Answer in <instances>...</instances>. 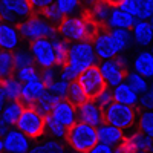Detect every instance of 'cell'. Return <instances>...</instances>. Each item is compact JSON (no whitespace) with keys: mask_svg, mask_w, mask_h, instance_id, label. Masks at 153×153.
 <instances>
[{"mask_svg":"<svg viewBox=\"0 0 153 153\" xmlns=\"http://www.w3.org/2000/svg\"><path fill=\"white\" fill-rule=\"evenodd\" d=\"M100 31V26L89 19L87 16H72L65 17L57 28V34L68 43L76 42H91Z\"/></svg>","mask_w":153,"mask_h":153,"instance_id":"6da1fadb","label":"cell"},{"mask_svg":"<svg viewBox=\"0 0 153 153\" xmlns=\"http://www.w3.org/2000/svg\"><path fill=\"white\" fill-rule=\"evenodd\" d=\"M66 65L72 68L76 74H81L86 69L97 66L98 65V58L94 52V48L91 42H76L69 45L68 51V60Z\"/></svg>","mask_w":153,"mask_h":153,"instance_id":"7a4b0ae2","label":"cell"},{"mask_svg":"<svg viewBox=\"0 0 153 153\" xmlns=\"http://www.w3.org/2000/svg\"><path fill=\"white\" fill-rule=\"evenodd\" d=\"M17 29L22 38L29 40L31 43L35 40H42V38H52L57 35V28L51 26V25L40 16L34 14L25 22L17 25Z\"/></svg>","mask_w":153,"mask_h":153,"instance_id":"3957f363","label":"cell"},{"mask_svg":"<svg viewBox=\"0 0 153 153\" xmlns=\"http://www.w3.org/2000/svg\"><path fill=\"white\" fill-rule=\"evenodd\" d=\"M66 141L71 146L72 150L75 152H81V153H87L97 143V129L91 127L87 124L78 123L76 121L71 129H68V135H66Z\"/></svg>","mask_w":153,"mask_h":153,"instance_id":"277c9868","label":"cell"},{"mask_svg":"<svg viewBox=\"0 0 153 153\" xmlns=\"http://www.w3.org/2000/svg\"><path fill=\"white\" fill-rule=\"evenodd\" d=\"M103 118H104L106 124H110L113 127H117V129L126 132L135 126L136 118H138V112L135 107L112 103L106 110H103Z\"/></svg>","mask_w":153,"mask_h":153,"instance_id":"5b68a950","label":"cell"},{"mask_svg":"<svg viewBox=\"0 0 153 153\" xmlns=\"http://www.w3.org/2000/svg\"><path fill=\"white\" fill-rule=\"evenodd\" d=\"M34 16L29 0H0V19L3 23L14 25Z\"/></svg>","mask_w":153,"mask_h":153,"instance_id":"8992f818","label":"cell"},{"mask_svg":"<svg viewBox=\"0 0 153 153\" xmlns=\"http://www.w3.org/2000/svg\"><path fill=\"white\" fill-rule=\"evenodd\" d=\"M16 129L29 139L40 138L45 133V117L34 107H25L16 124Z\"/></svg>","mask_w":153,"mask_h":153,"instance_id":"52a82bcc","label":"cell"},{"mask_svg":"<svg viewBox=\"0 0 153 153\" xmlns=\"http://www.w3.org/2000/svg\"><path fill=\"white\" fill-rule=\"evenodd\" d=\"M29 52L32 55L34 65L42 68V69H49L55 68V54L54 48L49 38H42V40H35L29 46Z\"/></svg>","mask_w":153,"mask_h":153,"instance_id":"ba28073f","label":"cell"},{"mask_svg":"<svg viewBox=\"0 0 153 153\" xmlns=\"http://www.w3.org/2000/svg\"><path fill=\"white\" fill-rule=\"evenodd\" d=\"M76 83H78L80 87L83 89V92L86 94L87 100H94L103 89H106L104 81L101 78V74L98 71V65L81 72L78 75V78H76Z\"/></svg>","mask_w":153,"mask_h":153,"instance_id":"9c48e42d","label":"cell"},{"mask_svg":"<svg viewBox=\"0 0 153 153\" xmlns=\"http://www.w3.org/2000/svg\"><path fill=\"white\" fill-rule=\"evenodd\" d=\"M91 43H92V48H94V52H95L97 58H100L101 61L113 60L117 55H120V51H118L117 45L113 43L109 31L100 29L97 32V35L91 40Z\"/></svg>","mask_w":153,"mask_h":153,"instance_id":"30bf717a","label":"cell"},{"mask_svg":"<svg viewBox=\"0 0 153 153\" xmlns=\"http://www.w3.org/2000/svg\"><path fill=\"white\" fill-rule=\"evenodd\" d=\"M115 6L124 11L126 14L132 16L136 20L150 22L153 17V2L152 0H121L117 2Z\"/></svg>","mask_w":153,"mask_h":153,"instance_id":"8fae6325","label":"cell"},{"mask_svg":"<svg viewBox=\"0 0 153 153\" xmlns=\"http://www.w3.org/2000/svg\"><path fill=\"white\" fill-rule=\"evenodd\" d=\"M98 71H100L101 78H103L104 86L107 89H113V87H117L118 84L124 83L126 72H127L115 58L101 61L98 65Z\"/></svg>","mask_w":153,"mask_h":153,"instance_id":"7c38bea8","label":"cell"},{"mask_svg":"<svg viewBox=\"0 0 153 153\" xmlns=\"http://www.w3.org/2000/svg\"><path fill=\"white\" fill-rule=\"evenodd\" d=\"M76 121L87 124L91 127H97L104 123L103 118V110H101L92 100H87L86 103L76 107Z\"/></svg>","mask_w":153,"mask_h":153,"instance_id":"4fadbf2b","label":"cell"},{"mask_svg":"<svg viewBox=\"0 0 153 153\" xmlns=\"http://www.w3.org/2000/svg\"><path fill=\"white\" fill-rule=\"evenodd\" d=\"M49 115L65 129H71L76 123V107H74L68 100H58Z\"/></svg>","mask_w":153,"mask_h":153,"instance_id":"5bb4252c","label":"cell"},{"mask_svg":"<svg viewBox=\"0 0 153 153\" xmlns=\"http://www.w3.org/2000/svg\"><path fill=\"white\" fill-rule=\"evenodd\" d=\"M31 139L25 136L17 129H11L3 136V149L5 153H28L31 149Z\"/></svg>","mask_w":153,"mask_h":153,"instance_id":"9a60e30c","label":"cell"},{"mask_svg":"<svg viewBox=\"0 0 153 153\" xmlns=\"http://www.w3.org/2000/svg\"><path fill=\"white\" fill-rule=\"evenodd\" d=\"M45 92H46V87L40 78L34 80V81L23 83L22 92H20V103L23 104V107H34V104Z\"/></svg>","mask_w":153,"mask_h":153,"instance_id":"2e32d148","label":"cell"},{"mask_svg":"<svg viewBox=\"0 0 153 153\" xmlns=\"http://www.w3.org/2000/svg\"><path fill=\"white\" fill-rule=\"evenodd\" d=\"M22 42V37L19 34V29L14 25L0 23V51L6 52H14L19 49Z\"/></svg>","mask_w":153,"mask_h":153,"instance_id":"e0dca14e","label":"cell"},{"mask_svg":"<svg viewBox=\"0 0 153 153\" xmlns=\"http://www.w3.org/2000/svg\"><path fill=\"white\" fill-rule=\"evenodd\" d=\"M124 138H126V133L110 124L103 123L97 127V139L100 144H104V146L115 149L124 141Z\"/></svg>","mask_w":153,"mask_h":153,"instance_id":"ac0fdd59","label":"cell"},{"mask_svg":"<svg viewBox=\"0 0 153 153\" xmlns=\"http://www.w3.org/2000/svg\"><path fill=\"white\" fill-rule=\"evenodd\" d=\"M132 71L138 75H141L143 78L150 80L153 76V54L152 51L143 49L141 52H138L133 58L132 63Z\"/></svg>","mask_w":153,"mask_h":153,"instance_id":"d6986e66","label":"cell"},{"mask_svg":"<svg viewBox=\"0 0 153 153\" xmlns=\"http://www.w3.org/2000/svg\"><path fill=\"white\" fill-rule=\"evenodd\" d=\"M130 34L133 38V45L147 48L153 42V25H152V22L138 20L133 25V28L130 29Z\"/></svg>","mask_w":153,"mask_h":153,"instance_id":"ffe728a7","label":"cell"},{"mask_svg":"<svg viewBox=\"0 0 153 153\" xmlns=\"http://www.w3.org/2000/svg\"><path fill=\"white\" fill-rule=\"evenodd\" d=\"M136 22H138L136 19H133L129 14H126L124 11H121L120 8H117L113 5V9H112V12H110V16H109L104 26L109 28L110 31L112 29H129L130 31Z\"/></svg>","mask_w":153,"mask_h":153,"instance_id":"44dd1931","label":"cell"},{"mask_svg":"<svg viewBox=\"0 0 153 153\" xmlns=\"http://www.w3.org/2000/svg\"><path fill=\"white\" fill-rule=\"evenodd\" d=\"M112 91V98H113V103H118L123 106H129V107H135L138 106V95L132 91V89L127 86L126 83L118 84L117 87L110 89Z\"/></svg>","mask_w":153,"mask_h":153,"instance_id":"7402d4cb","label":"cell"},{"mask_svg":"<svg viewBox=\"0 0 153 153\" xmlns=\"http://www.w3.org/2000/svg\"><path fill=\"white\" fill-rule=\"evenodd\" d=\"M113 9V3L112 2H106V0H101V2H94L91 9H89V19H91L97 26L100 25H106L110 12Z\"/></svg>","mask_w":153,"mask_h":153,"instance_id":"603a6c76","label":"cell"},{"mask_svg":"<svg viewBox=\"0 0 153 153\" xmlns=\"http://www.w3.org/2000/svg\"><path fill=\"white\" fill-rule=\"evenodd\" d=\"M23 109L25 107L20 101H6L3 110L0 112V118H2L9 127H12V126L17 124Z\"/></svg>","mask_w":153,"mask_h":153,"instance_id":"cb8c5ba5","label":"cell"},{"mask_svg":"<svg viewBox=\"0 0 153 153\" xmlns=\"http://www.w3.org/2000/svg\"><path fill=\"white\" fill-rule=\"evenodd\" d=\"M126 141L132 146V149L135 152H152V138L143 135L141 132H132L130 135H126Z\"/></svg>","mask_w":153,"mask_h":153,"instance_id":"d4e9b609","label":"cell"},{"mask_svg":"<svg viewBox=\"0 0 153 153\" xmlns=\"http://www.w3.org/2000/svg\"><path fill=\"white\" fill-rule=\"evenodd\" d=\"M124 83L129 86L132 91L139 97V95H143L144 92H147L149 89H150V83L149 80L143 78L141 75H138L135 74L133 71H129V72H126V78H124Z\"/></svg>","mask_w":153,"mask_h":153,"instance_id":"484cf974","label":"cell"},{"mask_svg":"<svg viewBox=\"0 0 153 153\" xmlns=\"http://www.w3.org/2000/svg\"><path fill=\"white\" fill-rule=\"evenodd\" d=\"M51 43H52V48H54V54H55V65L57 66H65L66 65V60H68V51H69V43L66 40L57 34L55 37L49 38Z\"/></svg>","mask_w":153,"mask_h":153,"instance_id":"4316f807","label":"cell"},{"mask_svg":"<svg viewBox=\"0 0 153 153\" xmlns=\"http://www.w3.org/2000/svg\"><path fill=\"white\" fill-rule=\"evenodd\" d=\"M109 32H110L113 43L117 45L120 54H123L124 51H127L129 48L133 46V38H132V34L129 29H112Z\"/></svg>","mask_w":153,"mask_h":153,"instance_id":"83f0119b","label":"cell"},{"mask_svg":"<svg viewBox=\"0 0 153 153\" xmlns=\"http://www.w3.org/2000/svg\"><path fill=\"white\" fill-rule=\"evenodd\" d=\"M0 86H2V91H3L6 101H20L22 83L16 78V76H11V78L2 81Z\"/></svg>","mask_w":153,"mask_h":153,"instance_id":"f1b7e54d","label":"cell"},{"mask_svg":"<svg viewBox=\"0 0 153 153\" xmlns=\"http://www.w3.org/2000/svg\"><path fill=\"white\" fill-rule=\"evenodd\" d=\"M45 133H48L52 139L61 141V139H66L68 129H65L60 123H57L51 115H45Z\"/></svg>","mask_w":153,"mask_h":153,"instance_id":"f546056e","label":"cell"},{"mask_svg":"<svg viewBox=\"0 0 153 153\" xmlns=\"http://www.w3.org/2000/svg\"><path fill=\"white\" fill-rule=\"evenodd\" d=\"M14 61H12V52L0 51V83L14 76Z\"/></svg>","mask_w":153,"mask_h":153,"instance_id":"4dcf8cb0","label":"cell"},{"mask_svg":"<svg viewBox=\"0 0 153 153\" xmlns=\"http://www.w3.org/2000/svg\"><path fill=\"white\" fill-rule=\"evenodd\" d=\"M57 101H58V98L57 97H54L51 92H45L40 98H38V101L34 104V109L40 113V115H49L51 112H52V109H54V106L57 104Z\"/></svg>","mask_w":153,"mask_h":153,"instance_id":"1f68e13d","label":"cell"},{"mask_svg":"<svg viewBox=\"0 0 153 153\" xmlns=\"http://www.w3.org/2000/svg\"><path fill=\"white\" fill-rule=\"evenodd\" d=\"M12 61H14L16 71L23 69V68H29V66H35L29 49H25V48H19L17 51L12 52Z\"/></svg>","mask_w":153,"mask_h":153,"instance_id":"d6a6232c","label":"cell"},{"mask_svg":"<svg viewBox=\"0 0 153 153\" xmlns=\"http://www.w3.org/2000/svg\"><path fill=\"white\" fill-rule=\"evenodd\" d=\"M66 100L74 106V107H78L81 106L83 103L87 101V97L86 94L83 92V89L80 87V84L74 81V83H69V89H68V95H66Z\"/></svg>","mask_w":153,"mask_h":153,"instance_id":"836d02e7","label":"cell"},{"mask_svg":"<svg viewBox=\"0 0 153 153\" xmlns=\"http://www.w3.org/2000/svg\"><path fill=\"white\" fill-rule=\"evenodd\" d=\"M138 132H141L146 136H153V112L152 110H143L138 115Z\"/></svg>","mask_w":153,"mask_h":153,"instance_id":"e575fe53","label":"cell"},{"mask_svg":"<svg viewBox=\"0 0 153 153\" xmlns=\"http://www.w3.org/2000/svg\"><path fill=\"white\" fill-rule=\"evenodd\" d=\"M54 5L61 12L63 17H72V16H78L81 3L78 0H57V2H54Z\"/></svg>","mask_w":153,"mask_h":153,"instance_id":"d590c367","label":"cell"},{"mask_svg":"<svg viewBox=\"0 0 153 153\" xmlns=\"http://www.w3.org/2000/svg\"><path fill=\"white\" fill-rule=\"evenodd\" d=\"M51 26H54V28H58L60 26V23L65 20V17L61 16V12L57 9V6L54 5V2L51 3L48 8H45L43 11H42V14H40Z\"/></svg>","mask_w":153,"mask_h":153,"instance_id":"8d00e7d4","label":"cell"},{"mask_svg":"<svg viewBox=\"0 0 153 153\" xmlns=\"http://www.w3.org/2000/svg\"><path fill=\"white\" fill-rule=\"evenodd\" d=\"M68 89H69V83H66V81H63V80L57 78L52 84H49V86L46 87V91L51 92L54 97H57L58 100H66Z\"/></svg>","mask_w":153,"mask_h":153,"instance_id":"74e56055","label":"cell"},{"mask_svg":"<svg viewBox=\"0 0 153 153\" xmlns=\"http://www.w3.org/2000/svg\"><path fill=\"white\" fill-rule=\"evenodd\" d=\"M16 78L23 84V83H28V81H34L40 78V72L35 66H29V68H23L16 71Z\"/></svg>","mask_w":153,"mask_h":153,"instance_id":"f35d334b","label":"cell"},{"mask_svg":"<svg viewBox=\"0 0 153 153\" xmlns=\"http://www.w3.org/2000/svg\"><path fill=\"white\" fill-rule=\"evenodd\" d=\"M40 146L46 153H66L65 144L61 141H57V139H52V138H48L45 141H42Z\"/></svg>","mask_w":153,"mask_h":153,"instance_id":"ab89813d","label":"cell"},{"mask_svg":"<svg viewBox=\"0 0 153 153\" xmlns=\"http://www.w3.org/2000/svg\"><path fill=\"white\" fill-rule=\"evenodd\" d=\"M92 101H94V103H95V104H97L101 110H106V109H107V107L113 103V98H112V91H110V89H107V87H106V89H103V91H101V92H100V94H98V95L92 100Z\"/></svg>","mask_w":153,"mask_h":153,"instance_id":"60d3db41","label":"cell"},{"mask_svg":"<svg viewBox=\"0 0 153 153\" xmlns=\"http://www.w3.org/2000/svg\"><path fill=\"white\" fill-rule=\"evenodd\" d=\"M58 78V71L55 68H49V69H42L40 72V80L45 84V87H48L49 84H52L55 80Z\"/></svg>","mask_w":153,"mask_h":153,"instance_id":"b9f144b4","label":"cell"},{"mask_svg":"<svg viewBox=\"0 0 153 153\" xmlns=\"http://www.w3.org/2000/svg\"><path fill=\"white\" fill-rule=\"evenodd\" d=\"M58 78L66 81V83H74V81H76V78H78V74H76L72 68H69L68 65H65L58 71Z\"/></svg>","mask_w":153,"mask_h":153,"instance_id":"7bdbcfd3","label":"cell"},{"mask_svg":"<svg viewBox=\"0 0 153 153\" xmlns=\"http://www.w3.org/2000/svg\"><path fill=\"white\" fill-rule=\"evenodd\" d=\"M138 104L143 107V110H152L153 109V89H152V86H150V89L147 92H144L143 95H139Z\"/></svg>","mask_w":153,"mask_h":153,"instance_id":"ee69618b","label":"cell"},{"mask_svg":"<svg viewBox=\"0 0 153 153\" xmlns=\"http://www.w3.org/2000/svg\"><path fill=\"white\" fill-rule=\"evenodd\" d=\"M29 3L34 14H42V11L52 3V0H29Z\"/></svg>","mask_w":153,"mask_h":153,"instance_id":"f6af8a7d","label":"cell"},{"mask_svg":"<svg viewBox=\"0 0 153 153\" xmlns=\"http://www.w3.org/2000/svg\"><path fill=\"white\" fill-rule=\"evenodd\" d=\"M113 153H135V150L132 149V146L126 141V138H124V141L120 144V146H117L113 149Z\"/></svg>","mask_w":153,"mask_h":153,"instance_id":"bcb514c9","label":"cell"},{"mask_svg":"<svg viewBox=\"0 0 153 153\" xmlns=\"http://www.w3.org/2000/svg\"><path fill=\"white\" fill-rule=\"evenodd\" d=\"M87 153H113V149L109 147V146H104V144H100L97 143L91 150H89Z\"/></svg>","mask_w":153,"mask_h":153,"instance_id":"7dc6e473","label":"cell"},{"mask_svg":"<svg viewBox=\"0 0 153 153\" xmlns=\"http://www.w3.org/2000/svg\"><path fill=\"white\" fill-rule=\"evenodd\" d=\"M11 129H12V127H9V126H8V124H6V123L2 120V118H0V138L3 139V136H5V135H6V133H8Z\"/></svg>","mask_w":153,"mask_h":153,"instance_id":"c3c4849f","label":"cell"},{"mask_svg":"<svg viewBox=\"0 0 153 153\" xmlns=\"http://www.w3.org/2000/svg\"><path fill=\"white\" fill-rule=\"evenodd\" d=\"M28 153H46V152L42 149L40 143H38V144H34V146H31V149H29V152H28Z\"/></svg>","mask_w":153,"mask_h":153,"instance_id":"681fc988","label":"cell"},{"mask_svg":"<svg viewBox=\"0 0 153 153\" xmlns=\"http://www.w3.org/2000/svg\"><path fill=\"white\" fill-rule=\"evenodd\" d=\"M5 104H6V98H5V95H3V91H2V86H0V112L3 110Z\"/></svg>","mask_w":153,"mask_h":153,"instance_id":"f907efd6","label":"cell"},{"mask_svg":"<svg viewBox=\"0 0 153 153\" xmlns=\"http://www.w3.org/2000/svg\"><path fill=\"white\" fill-rule=\"evenodd\" d=\"M0 153H5V149H3V139L0 138Z\"/></svg>","mask_w":153,"mask_h":153,"instance_id":"816d5d0a","label":"cell"},{"mask_svg":"<svg viewBox=\"0 0 153 153\" xmlns=\"http://www.w3.org/2000/svg\"><path fill=\"white\" fill-rule=\"evenodd\" d=\"M66 153H81V152H75V150H71V152H66Z\"/></svg>","mask_w":153,"mask_h":153,"instance_id":"f5cc1de1","label":"cell"},{"mask_svg":"<svg viewBox=\"0 0 153 153\" xmlns=\"http://www.w3.org/2000/svg\"><path fill=\"white\" fill-rule=\"evenodd\" d=\"M135 153H150V152H135Z\"/></svg>","mask_w":153,"mask_h":153,"instance_id":"db71d44e","label":"cell"},{"mask_svg":"<svg viewBox=\"0 0 153 153\" xmlns=\"http://www.w3.org/2000/svg\"><path fill=\"white\" fill-rule=\"evenodd\" d=\"M0 23H2V19H0Z\"/></svg>","mask_w":153,"mask_h":153,"instance_id":"11a10c76","label":"cell"}]
</instances>
